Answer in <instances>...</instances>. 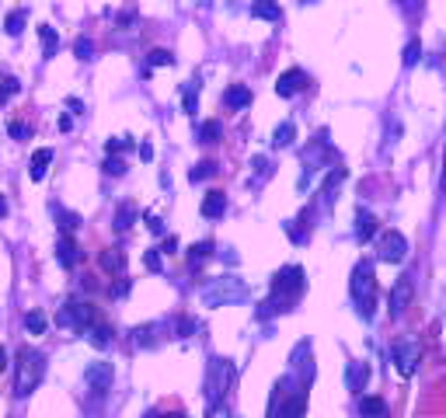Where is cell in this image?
I'll return each mask as SVG.
<instances>
[{
	"label": "cell",
	"instance_id": "6da1fadb",
	"mask_svg": "<svg viewBox=\"0 0 446 418\" xmlns=\"http://www.w3.org/2000/svg\"><path fill=\"white\" fill-rule=\"evenodd\" d=\"M14 359H18V363H14V394H18V397H28V394L39 387L42 373H45V356L35 352L32 345H21Z\"/></svg>",
	"mask_w": 446,
	"mask_h": 418
},
{
	"label": "cell",
	"instance_id": "7a4b0ae2",
	"mask_svg": "<svg viewBox=\"0 0 446 418\" xmlns=\"http://www.w3.org/2000/svg\"><path fill=\"white\" fill-rule=\"evenodd\" d=\"M349 293L359 307L363 317H373V307H377V276H373V261H356L352 269V279H349Z\"/></svg>",
	"mask_w": 446,
	"mask_h": 418
},
{
	"label": "cell",
	"instance_id": "3957f363",
	"mask_svg": "<svg viewBox=\"0 0 446 418\" xmlns=\"http://www.w3.org/2000/svg\"><path fill=\"white\" fill-rule=\"evenodd\" d=\"M203 303L206 307H230V303H244L247 300V286L238 276H216L203 286Z\"/></svg>",
	"mask_w": 446,
	"mask_h": 418
},
{
	"label": "cell",
	"instance_id": "277c9868",
	"mask_svg": "<svg viewBox=\"0 0 446 418\" xmlns=\"http://www.w3.org/2000/svg\"><path fill=\"white\" fill-rule=\"evenodd\" d=\"M234 363L230 359H213L209 363V373H206V397L209 405H220L227 397V390L234 387Z\"/></svg>",
	"mask_w": 446,
	"mask_h": 418
},
{
	"label": "cell",
	"instance_id": "5b68a950",
	"mask_svg": "<svg viewBox=\"0 0 446 418\" xmlns=\"http://www.w3.org/2000/svg\"><path fill=\"white\" fill-rule=\"evenodd\" d=\"M303 290H307V279H303V269H300V265H286V269H279V272L272 276V296L283 300V303L296 300Z\"/></svg>",
	"mask_w": 446,
	"mask_h": 418
},
{
	"label": "cell",
	"instance_id": "8992f818",
	"mask_svg": "<svg viewBox=\"0 0 446 418\" xmlns=\"http://www.w3.org/2000/svg\"><path fill=\"white\" fill-rule=\"evenodd\" d=\"M94 307L91 303H67V307H60V314H56V324L60 328H67V332H87L91 324H94Z\"/></svg>",
	"mask_w": 446,
	"mask_h": 418
},
{
	"label": "cell",
	"instance_id": "52a82bcc",
	"mask_svg": "<svg viewBox=\"0 0 446 418\" xmlns=\"http://www.w3.org/2000/svg\"><path fill=\"white\" fill-rule=\"evenodd\" d=\"M391 359H394V366H398V373H401V376H415L418 363H422V345H418V341H411V338L394 341Z\"/></svg>",
	"mask_w": 446,
	"mask_h": 418
},
{
	"label": "cell",
	"instance_id": "ba28073f",
	"mask_svg": "<svg viewBox=\"0 0 446 418\" xmlns=\"http://www.w3.org/2000/svg\"><path fill=\"white\" fill-rule=\"evenodd\" d=\"M377 251H380V261H391V265L405 261V258H408L405 234H401V230H384V234H380V244H377Z\"/></svg>",
	"mask_w": 446,
	"mask_h": 418
},
{
	"label": "cell",
	"instance_id": "9c48e42d",
	"mask_svg": "<svg viewBox=\"0 0 446 418\" xmlns=\"http://www.w3.org/2000/svg\"><path fill=\"white\" fill-rule=\"evenodd\" d=\"M84 380H87V387H91V394H108L112 390V380H116V370H112V363H91L87 370H84Z\"/></svg>",
	"mask_w": 446,
	"mask_h": 418
},
{
	"label": "cell",
	"instance_id": "30bf717a",
	"mask_svg": "<svg viewBox=\"0 0 446 418\" xmlns=\"http://www.w3.org/2000/svg\"><path fill=\"white\" fill-rule=\"evenodd\" d=\"M411 296H415V283H411V276H401L394 283V290H391V317L405 314L408 307H411Z\"/></svg>",
	"mask_w": 446,
	"mask_h": 418
},
{
	"label": "cell",
	"instance_id": "8fae6325",
	"mask_svg": "<svg viewBox=\"0 0 446 418\" xmlns=\"http://www.w3.org/2000/svg\"><path fill=\"white\" fill-rule=\"evenodd\" d=\"M307 84H311L307 81V74H303L300 67H293V70L279 74V81H276V94H279V98H293V94H300Z\"/></svg>",
	"mask_w": 446,
	"mask_h": 418
},
{
	"label": "cell",
	"instance_id": "7c38bea8",
	"mask_svg": "<svg viewBox=\"0 0 446 418\" xmlns=\"http://www.w3.org/2000/svg\"><path fill=\"white\" fill-rule=\"evenodd\" d=\"M303 412H307V394L296 390V394H286V405H279L272 418H303Z\"/></svg>",
	"mask_w": 446,
	"mask_h": 418
},
{
	"label": "cell",
	"instance_id": "4fadbf2b",
	"mask_svg": "<svg viewBox=\"0 0 446 418\" xmlns=\"http://www.w3.org/2000/svg\"><path fill=\"white\" fill-rule=\"evenodd\" d=\"M56 258H60V265L63 269H74V265H81V258H84V251L77 248V241L74 237H60V244H56Z\"/></svg>",
	"mask_w": 446,
	"mask_h": 418
},
{
	"label": "cell",
	"instance_id": "5bb4252c",
	"mask_svg": "<svg viewBox=\"0 0 446 418\" xmlns=\"http://www.w3.org/2000/svg\"><path fill=\"white\" fill-rule=\"evenodd\" d=\"M223 213H227V196H223L220 188L206 192V196H203V216H206V220H220Z\"/></svg>",
	"mask_w": 446,
	"mask_h": 418
},
{
	"label": "cell",
	"instance_id": "9a60e30c",
	"mask_svg": "<svg viewBox=\"0 0 446 418\" xmlns=\"http://www.w3.org/2000/svg\"><path fill=\"white\" fill-rule=\"evenodd\" d=\"M366 380H369V366H366V363H349V370H345V387H349L352 394H363Z\"/></svg>",
	"mask_w": 446,
	"mask_h": 418
},
{
	"label": "cell",
	"instance_id": "2e32d148",
	"mask_svg": "<svg viewBox=\"0 0 446 418\" xmlns=\"http://www.w3.org/2000/svg\"><path fill=\"white\" fill-rule=\"evenodd\" d=\"M377 230H380V223H377V216L373 213H366V209H359L356 213V241H369V237H377Z\"/></svg>",
	"mask_w": 446,
	"mask_h": 418
},
{
	"label": "cell",
	"instance_id": "e0dca14e",
	"mask_svg": "<svg viewBox=\"0 0 446 418\" xmlns=\"http://www.w3.org/2000/svg\"><path fill=\"white\" fill-rule=\"evenodd\" d=\"M49 164H52V150H49V147L35 150V154H32V161H28V174H32V181H42V178H45V171H49Z\"/></svg>",
	"mask_w": 446,
	"mask_h": 418
},
{
	"label": "cell",
	"instance_id": "ac0fdd59",
	"mask_svg": "<svg viewBox=\"0 0 446 418\" xmlns=\"http://www.w3.org/2000/svg\"><path fill=\"white\" fill-rule=\"evenodd\" d=\"M223 105L234 108V112H238V108H247V105H251V91H247L244 84H230L227 94H223Z\"/></svg>",
	"mask_w": 446,
	"mask_h": 418
},
{
	"label": "cell",
	"instance_id": "d6986e66",
	"mask_svg": "<svg viewBox=\"0 0 446 418\" xmlns=\"http://www.w3.org/2000/svg\"><path fill=\"white\" fill-rule=\"evenodd\" d=\"M251 14L262 18V21H279V18H283V7H279V0H255V4H251Z\"/></svg>",
	"mask_w": 446,
	"mask_h": 418
},
{
	"label": "cell",
	"instance_id": "ffe728a7",
	"mask_svg": "<svg viewBox=\"0 0 446 418\" xmlns=\"http://www.w3.org/2000/svg\"><path fill=\"white\" fill-rule=\"evenodd\" d=\"M359 415L363 418H387V401L384 397H359Z\"/></svg>",
	"mask_w": 446,
	"mask_h": 418
},
{
	"label": "cell",
	"instance_id": "44dd1931",
	"mask_svg": "<svg viewBox=\"0 0 446 418\" xmlns=\"http://www.w3.org/2000/svg\"><path fill=\"white\" fill-rule=\"evenodd\" d=\"M84 338H87L94 349H108V345H112V328H108V324H91V328L84 332Z\"/></svg>",
	"mask_w": 446,
	"mask_h": 418
},
{
	"label": "cell",
	"instance_id": "7402d4cb",
	"mask_svg": "<svg viewBox=\"0 0 446 418\" xmlns=\"http://www.w3.org/2000/svg\"><path fill=\"white\" fill-rule=\"evenodd\" d=\"M39 39H42V56L52 60L56 49H60V35H56V28H52V25H39Z\"/></svg>",
	"mask_w": 446,
	"mask_h": 418
},
{
	"label": "cell",
	"instance_id": "603a6c76",
	"mask_svg": "<svg viewBox=\"0 0 446 418\" xmlns=\"http://www.w3.org/2000/svg\"><path fill=\"white\" fill-rule=\"evenodd\" d=\"M101 269L119 276L122 269H126V254H122L119 248H105V251H101Z\"/></svg>",
	"mask_w": 446,
	"mask_h": 418
},
{
	"label": "cell",
	"instance_id": "cb8c5ba5",
	"mask_svg": "<svg viewBox=\"0 0 446 418\" xmlns=\"http://www.w3.org/2000/svg\"><path fill=\"white\" fill-rule=\"evenodd\" d=\"M25 21H28V14H25V11H11V14H7V21H4L7 35H11V39H18V35L25 32Z\"/></svg>",
	"mask_w": 446,
	"mask_h": 418
},
{
	"label": "cell",
	"instance_id": "d4e9b609",
	"mask_svg": "<svg viewBox=\"0 0 446 418\" xmlns=\"http://www.w3.org/2000/svg\"><path fill=\"white\" fill-rule=\"evenodd\" d=\"M209 254H213V241H199V244H192V248H189V265L199 269Z\"/></svg>",
	"mask_w": 446,
	"mask_h": 418
},
{
	"label": "cell",
	"instance_id": "484cf974",
	"mask_svg": "<svg viewBox=\"0 0 446 418\" xmlns=\"http://www.w3.org/2000/svg\"><path fill=\"white\" fill-rule=\"evenodd\" d=\"M293 140H296V125L293 123L276 125V132H272V147H289Z\"/></svg>",
	"mask_w": 446,
	"mask_h": 418
},
{
	"label": "cell",
	"instance_id": "4316f807",
	"mask_svg": "<svg viewBox=\"0 0 446 418\" xmlns=\"http://www.w3.org/2000/svg\"><path fill=\"white\" fill-rule=\"evenodd\" d=\"M345 178H349V171H345V167H331V171H328V178H325V185H321V192L331 199V192H335Z\"/></svg>",
	"mask_w": 446,
	"mask_h": 418
},
{
	"label": "cell",
	"instance_id": "83f0119b",
	"mask_svg": "<svg viewBox=\"0 0 446 418\" xmlns=\"http://www.w3.org/2000/svg\"><path fill=\"white\" fill-rule=\"evenodd\" d=\"M133 220H136V206H133V203H122V206L116 209V230H129Z\"/></svg>",
	"mask_w": 446,
	"mask_h": 418
},
{
	"label": "cell",
	"instance_id": "f1b7e54d",
	"mask_svg": "<svg viewBox=\"0 0 446 418\" xmlns=\"http://www.w3.org/2000/svg\"><path fill=\"white\" fill-rule=\"evenodd\" d=\"M182 101H185V112L196 115V105H199V84L196 81L185 84V87H182Z\"/></svg>",
	"mask_w": 446,
	"mask_h": 418
},
{
	"label": "cell",
	"instance_id": "f546056e",
	"mask_svg": "<svg viewBox=\"0 0 446 418\" xmlns=\"http://www.w3.org/2000/svg\"><path fill=\"white\" fill-rule=\"evenodd\" d=\"M220 136H223V125L216 123V119L199 125V140H203V143H220Z\"/></svg>",
	"mask_w": 446,
	"mask_h": 418
},
{
	"label": "cell",
	"instance_id": "4dcf8cb0",
	"mask_svg": "<svg viewBox=\"0 0 446 418\" xmlns=\"http://www.w3.org/2000/svg\"><path fill=\"white\" fill-rule=\"evenodd\" d=\"M154 332H157V324H140V328H133V341H136L140 349H147V345H154V341H157Z\"/></svg>",
	"mask_w": 446,
	"mask_h": 418
},
{
	"label": "cell",
	"instance_id": "1f68e13d",
	"mask_svg": "<svg viewBox=\"0 0 446 418\" xmlns=\"http://www.w3.org/2000/svg\"><path fill=\"white\" fill-rule=\"evenodd\" d=\"M150 67H174V52L171 49H154L150 56H147V70Z\"/></svg>",
	"mask_w": 446,
	"mask_h": 418
},
{
	"label": "cell",
	"instance_id": "d6a6232c",
	"mask_svg": "<svg viewBox=\"0 0 446 418\" xmlns=\"http://www.w3.org/2000/svg\"><path fill=\"white\" fill-rule=\"evenodd\" d=\"M45 324H49V321H45L42 310H28V314H25V328H28V334H42Z\"/></svg>",
	"mask_w": 446,
	"mask_h": 418
},
{
	"label": "cell",
	"instance_id": "836d02e7",
	"mask_svg": "<svg viewBox=\"0 0 446 418\" xmlns=\"http://www.w3.org/2000/svg\"><path fill=\"white\" fill-rule=\"evenodd\" d=\"M213 174H216V164H213V161H199V164L189 171V181L196 185V181H206V178H213Z\"/></svg>",
	"mask_w": 446,
	"mask_h": 418
},
{
	"label": "cell",
	"instance_id": "e575fe53",
	"mask_svg": "<svg viewBox=\"0 0 446 418\" xmlns=\"http://www.w3.org/2000/svg\"><path fill=\"white\" fill-rule=\"evenodd\" d=\"M77 227H81V216H77V213H60V230H63L67 237H70Z\"/></svg>",
	"mask_w": 446,
	"mask_h": 418
},
{
	"label": "cell",
	"instance_id": "d590c367",
	"mask_svg": "<svg viewBox=\"0 0 446 418\" xmlns=\"http://www.w3.org/2000/svg\"><path fill=\"white\" fill-rule=\"evenodd\" d=\"M199 332V321L196 317H178V338H192Z\"/></svg>",
	"mask_w": 446,
	"mask_h": 418
},
{
	"label": "cell",
	"instance_id": "8d00e7d4",
	"mask_svg": "<svg viewBox=\"0 0 446 418\" xmlns=\"http://www.w3.org/2000/svg\"><path fill=\"white\" fill-rule=\"evenodd\" d=\"M401 60H405V67H415V63L422 60V45H418V42H408V45H405V56H401Z\"/></svg>",
	"mask_w": 446,
	"mask_h": 418
},
{
	"label": "cell",
	"instance_id": "74e56055",
	"mask_svg": "<svg viewBox=\"0 0 446 418\" xmlns=\"http://www.w3.org/2000/svg\"><path fill=\"white\" fill-rule=\"evenodd\" d=\"M7 132H11L14 140H28V136H32V125H28V123H18V119H14V123H7Z\"/></svg>",
	"mask_w": 446,
	"mask_h": 418
},
{
	"label": "cell",
	"instance_id": "f35d334b",
	"mask_svg": "<svg viewBox=\"0 0 446 418\" xmlns=\"http://www.w3.org/2000/svg\"><path fill=\"white\" fill-rule=\"evenodd\" d=\"M105 174H112V178H122V174H126V164H122V157H112V154H108V161H105Z\"/></svg>",
	"mask_w": 446,
	"mask_h": 418
},
{
	"label": "cell",
	"instance_id": "ab89813d",
	"mask_svg": "<svg viewBox=\"0 0 446 418\" xmlns=\"http://www.w3.org/2000/svg\"><path fill=\"white\" fill-rule=\"evenodd\" d=\"M18 91H21V84L14 81V77H7V81L0 84V105H7V98H11V94H18Z\"/></svg>",
	"mask_w": 446,
	"mask_h": 418
},
{
	"label": "cell",
	"instance_id": "60d3db41",
	"mask_svg": "<svg viewBox=\"0 0 446 418\" xmlns=\"http://www.w3.org/2000/svg\"><path fill=\"white\" fill-rule=\"evenodd\" d=\"M129 147H133L129 136H112V140H108V154H126Z\"/></svg>",
	"mask_w": 446,
	"mask_h": 418
},
{
	"label": "cell",
	"instance_id": "b9f144b4",
	"mask_svg": "<svg viewBox=\"0 0 446 418\" xmlns=\"http://www.w3.org/2000/svg\"><path fill=\"white\" fill-rule=\"evenodd\" d=\"M74 52H77V60H91L94 45H91V39H87V35H81V39L74 42Z\"/></svg>",
	"mask_w": 446,
	"mask_h": 418
},
{
	"label": "cell",
	"instance_id": "7bdbcfd3",
	"mask_svg": "<svg viewBox=\"0 0 446 418\" xmlns=\"http://www.w3.org/2000/svg\"><path fill=\"white\" fill-rule=\"evenodd\" d=\"M143 265H147L150 272H161V251H157V248H150L147 254H143Z\"/></svg>",
	"mask_w": 446,
	"mask_h": 418
},
{
	"label": "cell",
	"instance_id": "ee69618b",
	"mask_svg": "<svg viewBox=\"0 0 446 418\" xmlns=\"http://www.w3.org/2000/svg\"><path fill=\"white\" fill-rule=\"evenodd\" d=\"M398 7H401L405 18H415V14L422 11V0H398Z\"/></svg>",
	"mask_w": 446,
	"mask_h": 418
},
{
	"label": "cell",
	"instance_id": "f6af8a7d",
	"mask_svg": "<svg viewBox=\"0 0 446 418\" xmlns=\"http://www.w3.org/2000/svg\"><path fill=\"white\" fill-rule=\"evenodd\" d=\"M209 418H230L227 405H223V401H220V405H209Z\"/></svg>",
	"mask_w": 446,
	"mask_h": 418
},
{
	"label": "cell",
	"instance_id": "bcb514c9",
	"mask_svg": "<svg viewBox=\"0 0 446 418\" xmlns=\"http://www.w3.org/2000/svg\"><path fill=\"white\" fill-rule=\"evenodd\" d=\"M147 227H150L154 234H164V223H161V216H154V213L147 216Z\"/></svg>",
	"mask_w": 446,
	"mask_h": 418
},
{
	"label": "cell",
	"instance_id": "7dc6e473",
	"mask_svg": "<svg viewBox=\"0 0 446 418\" xmlns=\"http://www.w3.org/2000/svg\"><path fill=\"white\" fill-rule=\"evenodd\" d=\"M157 251H161V254H174V251H178V237H167L164 248H157Z\"/></svg>",
	"mask_w": 446,
	"mask_h": 418
},
{
	"label": "cell",
	"instance_id": "c3c4849f",
	"mask_svg": "<svg viewBox=\"0 0 446 418\" xmlns=\"http://www.w3.org/2000/svg\"><path fill=\"white\" fill-rule=\"evenodd\" d=\"M140 157H143V161H154V147H150V143H140Z\"/></svg>",
	"mask_w": 446,
	"mask_h": 418
},
{
	"label": "cell",
	"instance_id": "681fc988",
	"mask_svg": "<svg viewBox=\"0 0 446 418\" xmlns=\"http://www.w3.org/2000/svg\"><path fill=\"white\" fill-rule=\"evenodd\" d=\"M74 129V119L70 115H60V132H70Z\"/></svg>",
	"mask_w": 446,
	"mask_h": 418
},
{
	"label": "cell",
	"instance_id": "f907efd6",
	"mask_svg": "<svg viewBox=\"0 0 446 418\" xmlns=\"http://www.w3.org/2000/svg\"><path fill=\"white\" fill-rule=\"evenodd\" d=\"M126 293H129V283H116L112 286V296H126Z\"/></svg>",
	"mask_w": 446,
	"mask_h": 418
},
{
	"label": "cell",
	"instance_id": "816d5d0a",
	"mask_svg": "<svg viewBox=\"0 0 446 418\" xmlns=\"http://www.w3.org/2000/svg\"><path fill=\"white\" fill-rule=\"evenodd\" d=\"M67 105H70L74 112H81V108H84V101H81V98H67Z\"/></svg>",
	"mask_w": 446,
	"mask_h": 418
},
{
	"label": "cell",
	"instance_id": "f5cc1de1",
	"mask_svg": "<svg viewBox=\"0 0 446 418\" xmlns=\"http://www.w3.org/2000/svg\"><path fill=\"white\" fill-rule=\"evenodd\" d=\"M119 25H133V11H122V14H119Z\"/></svg>",
	"mask_w": 446,
	"mask_h": 418
},
{
	"label": "cell",
	"instance_id": "db71d44e",
	"mask_svg": "<svg viewBox=\"0 0 446 418\" xmlns=\"http://www.w3.org/2000/svg\"><path fill=\"white\" fill-rule=\"evenodd\" d=\"M4 370H7V349L0 345V373H4Z\"/></svg>",
	"mask_w": 446,
	"mask_h": 418
},
{
	"label": "cell",
	"instance_id": "11a10c76",
	"mask_svg": "<svg viewBox=\"0 0 446 418\" xmlns=\"http://www.w3.org/2000/svg\"><path fill=\"white\" fill-rule=\"evenodd\" d=\"M7 216V196H0V220Z\"/></svg>",
	"mask_w": 446,
	"mask_h": 418
},
{
	"label": "cell",
	"instance_id": "9f6ffc18",
	"mask_svg": "<svg viewBox=\"0 0 446 418\" xmlns=\"http://www.w3.org/2000/svg\"><path fill=\"white\" fill-rule=\"evenodd\" d=\"M161 418H185L182 412H171V415H161Z\"/></svg>",
	"mask_w": 446,
	"mask_h": 418
},
{
	"label": "cell",
	"instance_id": "6f0895ef",
	"mask_svg": "<svg viewBox=\"0 0 446 418\" xmlns=\"http://www.w3.org/2000/svg\"><path fill=\"white\" fill-rule=\"evenodd\" d=\"M443 188H446V161H443Z\"/></svg>",
	"mask_w": 446,
	"mask_h": 418
},
{
	"label": "cell",
	"instance_id": "680465c9",
	"mask_svg": "<svg viewBox=\"0 0 446 418\" xmlns=\"http://www.w3.org/2000/svg\"><path fill=\"white\" fill-rule=\"evenodd\" d=\"M303 4H307V0H303Z\"/></svg>",
	"mask_w": 446,
	"mask_h": 418
}]
</instances>
